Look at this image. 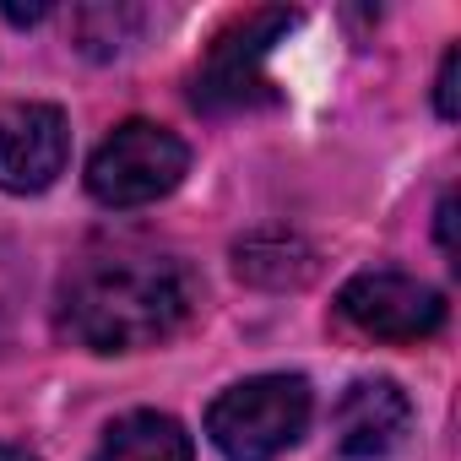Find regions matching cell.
<instances>
[{"mask_svg": "<svg viewBox=\"0 0 461 461\" xmlns=\"http://www.w3.org/2000/svg\"><path fill=\"white\" fill-rule=\"evenodd\" d=\"M195 277L179 256L147 245H109L77 261L60 288V326L93 353H136L185 326Z\"/></svg>", "mask_w": 461, "mask_h": 461, "instance_id": "1", "label": "cell"}, {"mask_svg": "<svg viewBox=\"0 0 461 461\" xmlns=\"http://www.w3.org/2000/svg\"><path fill=\"white\" fill-rule=\"evenodd\" d=\"M315 396L304 375H250L206 407V434L228 461H277L310 429Z\"/></svg>", "mask_w": 461, "mask_h": 461, "instance_id": "2", "label": "cell"}, {"mask_svg": "<svg viewBox=\"0 0 461 461\" xmlns=\"http://www.w3.org/2000/svg\"><path fill=\"white\" fill-rule=\"evenodd\" d=\"M185 168H190V147L168 125L125 120L98 141V152L87 163V190H93L98 206L131 212V206L163 201L185 179Z\"/></svg>", "mask_w": 461, "mask_h": 461, "instance_id": "3", "label": "cell"}, {"mask_svg": "<svg viewBox=\"0 0 461 461\" xmlns=\"http://www.w3.org/2000/svg\"><path fill=\"white\" fill-rule=\"evenodd\" d=\"M299 28V12H250L228 33H217V44L206 50L201 71H195V109L206 114H234V109H261L277 104V87L267 77V55L277 50V39H288Z\"/></svg>", "mask_w": 461, "mask_h": 461, "instance_id": "4", "label": "cell"}, {"mask_svg": "<svg viewBox=\"0 0 461 461\" xmlns=\"http://www.w3.org/2000/svg\"><path fill=\"white\" fill-rule=\"evenodd\" d=\"M337 310L375 342H423L445 326V294L407 272H358L337 294Z\"/></svg>", "mask_w": 461, "mask_h": 461, "instance_id": "5", "label": "cell"}, {"mask_svg": "<svg viewBox=\"0 0 461 461\" xmlns=\"http://www.w3.org/2000/svg\"><path fill=\"white\" fill-rule=\"evenodd\" d=\"M71 125L55 104H17L0 114V190L39 195L66 174Z\"/></svg>", "mask_w": 461, "mask_h": 461, "instance_id": "6", "label": "cell"}, {"mask_svg": "<svg viewBox=\"0 0 461 461\" xmlns=\"http://www.w3.org/2000/svg\"><path fill=\"white\" fill-rule=\"evenodd\" d=\"M412 402L396 380H353L331 412V445L342 461H380L402 445Z\"/></svg>", "mask_w": 461, "mask_h": 461, "instance_id": "7", "label": "cell"}, {"mask_svg": "<svg viewBox=\"0 0 461 461\" xmlns=\"http://www.w3.org/2000/svg\"><path fill=\"white\" fill-rule=\"evenodd\" d=\"M93 461H195V445H190L179 418L141 407V412H125L104 429Z\"/></svg>", "mask_w": 461, "mask_h": 461, "instance_id": "8", "label": "cell"}, {"mask_svg": "<svg viewBox=\"0 0 461 461\" xmlns=\"http://www.w3.org/2000/svg\"><path fill=\"white\" fill-rule=\"evenodd\" d=\"M456 66H461V50L450 44L445 60H439V82H434V109H439V120H456Z\"/></svg>", "mask_w": 461, "mask_h": 461, "instance_id": "9", "label": "cell"}, {"mask_svg": "<svg viewBox=\"0 0 461 461\" xmlns=\"http://www.w3.org/2000/svg\"><path fill=\"white\" fill-rule=\"evenodd\" d=\"M434 217H439V222H434V234H439V250H445V256H456V195H445Z\"/></svg>", "mask_w": 461, "mask_h": 461, "instance_id": "10", "label": "cell"}, {"mask_svg": "<svg viewBox=\"0 0 461 461\" xmlns=\"http://www.w3.org/2000/svg\"><path fill=\"white\" fill-rule=\"evenodd\" d=\"M44 17H50V6H6V23H17V28H33Z\"/></svg>", "mask_w": 461, "mask_h": 461, "instance_id": "11", "label": "cell"}, {"mask_svg": "<svg viewBox=\"0 0 461 461\" xmlns=\"http://www.w3.org/2000/svg\"><path fill=\"white\" fill-rule=\"evenodd\" d=\"M0 461H39V456L23 450V445H0Z\"/></svg>", "mask_w": 461, "mask_h": 461, "instance_id": "12", "label": "cell"}]
</instances>
